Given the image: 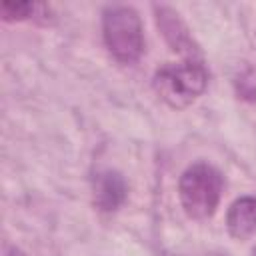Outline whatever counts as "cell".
Here are the masks:
<instances>
[{"instance_id": "obj_1", "label": "cell", "mask_w": 256, "mask_h": 256, "mask_svg": "<svg viewBox=\"0 0 256 256\" xmlns=\"http://www.w3.org/2000/svg\"><path fill=\"white\" fill-rule=\"evenodd\" d=\"M224 188L222 174L206 164V162H196L188 166L178 182V196L184 212L194 218V220H204L210 218L220 202Z\"/></svg>"}, {"instance_id": "obj_2", "label": "cell", "mask_w": 256, "mask_h": 256, "mask_svg": "<svg viewBox=\"0 0 256 256\" xmlns=\"http://www.w3.org/2000/svg\"><path fill=\"white\" fill-rule=\"evenodd\" d=\"M208 72L196 58H188L178 64L162 66L152 80L156 94L172 108H186L206 88Z\"/></svg>"}, {"instance_id": "obj_3", "label": "cell", "mask_w": 256, "mask_h": 256, "mask_svg": "<svg viewBox=\"0 0 256 256\" xmlns=\"http://www.w3.org/2000/svg\"><path fill=\"white\" fill-rule=\"evenodd\" d=\"M102 36L110 54L122 64L136 62L144 52L142 22L130 6H110L104 10Z\"/></svg>"}, {"instance_id": "obj_4", "label": "cell", "mask_w": 256, "mask_h": 256, "mask_svg": "<svg viewBox=\"0 0 256 256\" xmlns=\"http://www.w3.org/2000/svg\"><path fill=\"white\" fill-rule=\"evenodd\" d=\"M126 182L114 170H102L94 178V204L100 210H116L126 200Z\"/></svg>"}, {"instance_id": "obj_5", "label": "cell", "mask_w": 256, "mask_h": 256, "mask_svg": "<svg viewBox=\"0 0 256 256\" xmlns=\"http://www.w3.org/2000/svg\"><path fill=\"white\" fill-rule=\"evenodd\" d=\"M226 228L236 240L256 234V196H242L232 202L226 214Z\"/></svg>"}, {"instance_id": "obj_6", "label": "cell", "mask_w": 256, "mask_h": 256, "mask_svg": "<svg viewBox=\"0 0 256 256\" xmlns=\"http://www.w3.org/2000/svg\"><path fill=\"white\" fill-rule=\"evenodd\" d=\"M156 12H158V26L162 28L166 40L174 46V50L186 52V54H190V58H194V56H192V54H194L192 38H190L186 26L180 22L178 14L172 12L170 8H164V6H162V8H156Z\"/></svg>"}, {"instance_id": "obj_7", "label": "cell", "mask_w": 256, "mask_h": 256, "mask_svg": "<svg viewBox=\"0 0 256 256\" xmlns=\"http://www.w3.org/2000/svg\"><path fill=\"white\" fill-rule=\"evenodd\" d=\"M0 12H2V18L4 20H22V18L32 16L34 4H30V2H18V4L4 2L2 8H0Z\"/></svg>"}, {"instance_id": "obj_8", "label": "cell", "mask_w": 256, "mask_h": 256, "mask_svg": "<svg viewBox=\"0 0 256 256\" xmlns=\"http://www.w3.org/2000/svg\"><path fill=\"white\" fill-rule=\"evenodd\" d=\"M254 256H256V250H254Z\"/></svg>"}]
</instances>
